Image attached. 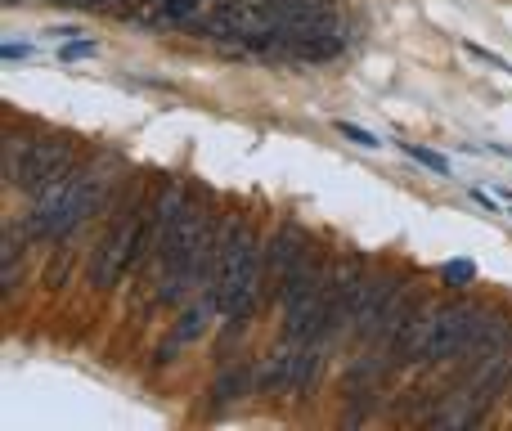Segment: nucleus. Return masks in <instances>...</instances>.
I'll return each instance as SVG.
<instances>
[{"mask_svg":"<svg viewBox=\"0 0 512 431\" xmlns=\"http://www.w3.org/2000/svg\"><path fill=\"white\" fill-rule=\"evenodd\" d=\"M337 135H346L351 144H360V149H378V135L364 131V126H351V122H337Z\"/></svg>","mask_w":512,"mask_h":431,"instance_id":"f8f14e48","label":"nucleus"},{"mask_svg":"<svg viewBox=\"0 0 512 431\" xmlns=\"http://www.w3.org/2000/svg\"><path fill=\"white\" fill-rule=\"evenodd\" d=\"M342 50H346L342 27H310V32L288 36V59H297V63H328Z\"/></svg>","mask_w":512,"mask_h":431,"instance_id":"0eeeda50","label":"nucleus"},{"mask_svg":"<svg viewBox=\"0 0 512 431\" xmlns=\"http://www.w3.org/2000/svg\"><path fill=\"white\" fill-rule=\"evenodd\" d=\"M95 203H99V176L95 171H72L68 180H59L54 189H45L36 198L23 229L32 238H68L95 216Z\"/></svg>","mask_w":512,"mask_h":431,"instance_id":"f257e3e1","label":"nucleus"},{"mask_svg":"<svg viewBox=\"0 0 512 431\" xmlns=\"http://www.w3.org/2000/svg\"><path fill=\"white\" fill-rule=\"evenodd\" d=\"M5 59H32V45H5Z\"/></svg>","mask_w":512,"mask_h":431,"instance_id":"f3484780","label":"nucleus"},{"mask_svg":"<svg viewBox=\"0 0 512 431\" xmlns=\"http://www.w3.org/2000/svg\"><path fill=\"white\" fill-rule=\"evenodd\" d=\"M176 351H180V342H176V337H171V342H162L158 351H153V364H158V369H167V364L176 360Z\"/></svg>","mask_w":512,"mask_h":431,"instance_id":"dca6fc26","label":"nucleus"},{"mask_svg":"<svg viewBox=\"0 0 512 431\" xmlns=\"http://www.w3.org/2000/svg\"><path fill=\"white\" fill-rule=\"evenodd\" d=\"M508 207H512V194H508Z\"/></svg>","mask_w":512,"mask_h":431,"instance_id":"a211bd4d","label":"nucleus"},{"mask_svg":"<svg viewBox=\"0 0 512 431\" xmlns=\"http://www.w3.org/2000/svg\"><path fill=\"white\" fill-rule=\"evenodd\" d=\"M27 149H32V135H14V131L5 135V180H9V185L18 180V167H23V153Z\"/></svg>","mask_w":512,"mask_h":431,"instance_id":"9d476101","label":"nucleus"},{"mask_svg":"<svg viewBox=\"0 0 512 431\" xmlns=\"http://www.w3.org/2000/svg\"><path fill=\"white\" fill-rule=\"evenodd\" d=\"M72 162H77V144H72L68 135H36L32 149L23 153V167H18L14 189L41 198L45 189H54L59 180H68L72 171H77Z\"/></svg>","mask_w":512,"mask_h":431,"instance_id":"f03ea898","label":"nucleus"},{"mask_svg":"<svg viewBox=\"0 0 512 431\" xmlns=\"http://www.w3.org/2000/svg\"><path fill=\"white\" fill-rule=\"evenodd\" d=\"M463 50H468L472 59H481V63H495L499 72H512V63H508V59H499L495 50H481V45H472V41H463Z\"/></svg>","mask_w":512,"mask_h":431,"instance_id":"4468645a","label":"nucleus"},{"mask_svg":"<svg viewBox=\"0 0 512 431\" xmlns=\"http://www.w3.org/2000/svg\"><path fill=\"white\" fill-rule=\"evenodd\" d=\"M297 355H301L297 342L274 346L261 360V369H256V396H283V391H292V382H297Z\"/></svg>","mask_w":512,"mask_h":431,"instance_id":"423d86ee","label":"nucleus"},{"mask_svg":"<svg viewBox=\"0 0 512 431\" xmlns=\"http://www.w3.org/2000/svg\"><path fill=\"white\" fill-rule=\"evenodd\" d=\"M149 203H126L122 212H117L113 229H108V238L95 247V256H90V288H113L117 279H122L126 270H131V243H135V229H140V216Z\"/></svg>","mask_w":512,"mask_h":431,"instance_id":"7ed1b4c3","label":"nucleus"},{"mask_svg":"<svg viewBox=\"0 0 512 431\" xmlns=\"http://www.w3.org/2000/svg\"><path fill=\"white\" fill-rule=\"evenodd\" d=\"M248 391H256V369L252 364H234V369H225L216 378L212 396H216V405H230V400H243Z\"/></svg>","mask_w":512,"mask_h":431,"instance_id":"6e6552de","label":"nucleus"},{"mask_svg":"<svg viewBox=\"0 0 512 431\" xmlns=\"http://www.w3.org/2000/svg\"><path fill=\"white\" fill-rule=\"evenodd\" d=\"M472 274H477V270H472V261H450V265H445V279H450V283H468Z\"/></svg>","mask_w":512,"mask_h":431,"instance_id":"2eb2a0df","label":"nucleus"},{"mask_svg":"<svg viewBox=\"0 0 512 431\" xmlns=\"http://www.w3.org/2000/svg\"><path fill=\"white\" fill-rule=\"evenodd\" d=\"M90 54H99V41H72V45H63L59 59L63 63H77V59H90Z\"/></svg>","mask_w":512,"mask_h":431,"instance_id":"ddd939ff","label":"nucleus"},{"mask_svg":"<svg viewBox=\"0 0 512 431\" xmlns=\"http://www.w3.org/2000/svg\"><path fill=\"white\" fill-rule=\"evenodd\" d=\"M427 324H432V306H427L423 297H409V306L400 310L396 328H391V337H387L391 364H414L418 346H423V337H427Z\"/></svg>","mask_w":512,"mask_h":431,"instance_id":"39448f33","label":"nucleus"},{"mask_svg":"<svg viewBox=\"0 0 512 431\" xmlns=\"http://www.w3.org/2000/svg\"><path fill=\"white\" fill-rule=\"evenodd\" d=\"M315 256V238H310L306 225H297V220H283L279 229L270 234V243H265V301L279 297V283L288 279L292 270H301V265Z\"/></svg>","mask_w":512,"mask_h":431,"instance_id":"20e7f679","label":"nucleus"},{"mask_svg":"<svg viewBox=\"0 0 512 431\" xmlns=\"http://www.w3.org/2000/svg\"><path fill=\"white\" fill-rule=\"evenodd\" d=\"M319 373H324V342H306L297 355V382H292V396L306 400L310 387L319 382Z\"/></svg>","mask_w":512,"mask_h":431,"instance_id":"1a4fd4ad","label":"nucleus"},{"mask_svg":"<svg viewBox=\"0 0 512 431\" xmlns=\"http://www.w3.org/2000/svg\"><path fill=\"white\" fill-rule=\"evenodd\" d=\"M405 153L414 162H423L427 171H436V176H450V162L441 158V153H432V149H423V144H405Z\"/></svg>","mask_w":512,"mask_h":431,"instance_id":"9b49d317","label":"nucleus"}]
</instances>
